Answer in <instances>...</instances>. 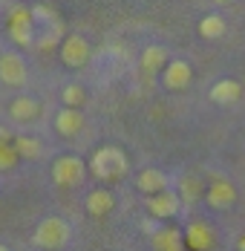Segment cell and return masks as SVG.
Here are the masks:
<instances>
[{
    "mask_svg": "<svg viewBox=\"0 0 245 251\" xmlns=\"http://www.w3.org/2000/svg\"><path fill=\"white\" fill-rule=\"evenodd\" d=\"M32 21H35V47H38V50L49 52L67 38V26H64L61 15H58L49 3L32 6Z\"/></svg>",
    "mask_w": 245,
    "mask_h": 251,
    "instance_id": "6da1fadb",
    "label": "cell"
},
{
    "mask_svg": "<svg viewBox=\"0 0 245 251\" xmlns=\"http://www.w3.org/2000/svg\"><path fill=\"white\" fill-rule=\"evenodd\" d=\"M90 171H93V176L101 179V182H113V179L127 176V171H130V159H127V153H124L122 148L104 145V148H98V151L93 153Z\"/></svg>",
    "mask_w": 245,
    "mask_h": 251,
    "instance_id": "7a4b0ae2",
    "label": "cell"
},
{
    "mask_svg": "<svg viewBox=\"0 0 245 251\" xmlns=\"http://www.w3.org/2000/svg\"><path fill=\"white\" fill-rule=\"evenodd\" d=\"M70 237H73V228H70L67 220H61V217H47V220L38 223L32 243H35L38 249H61V246L70 243Z\"/></svg>",
    "mask_w": 245,
    "mask_h": 251,
    "instance_id": "3957f363",
    "label": "cell"
},
{
    "mask_svg": "<svg viewBox=\"0 0 245 251\" xmlns=\"http://www.w3.org/2000/svg\"><path fill=\"white\" fill-rule=\"evenodd\" d=\"M6 26H9V38L15 47H35V21H32V9L26 6H12L9 9V18H6Z\"/></svg>",
    "mask_w": 245,
    "mask_h": 251,
    "instance_id": "277c9868",
    "label": "cell"
},
{
    "mask_svg": "<svg viewBox=\"0 0 245 251\" xmlns=\"http://www.w3.org/2000/svg\"><path fill=\"white\" fill-rule=\"evenodd\" d=\"M84 176H87V165L81 156L67 153V156H58L52 162V182L58 188H78L84 182Z\"/></svg>",
    "mask_w": 245,
    "mask_h": 251,
    "instance_id": "5b68a950",
    "label": "cell"
},
{
    "mask_svg": "<svg viewBox=\"0 0 245 251\" xmlns=\"http://www.w3.org/2000/svg\"><path fill=\"white\" fill-rule=\"evenodd\" d=\"M29 70H26V58L15 50L0 52V81L6 87H24Z\"/></svg>",
    "mask_w": 245,
    "mask_h": 251,
    "instance_id": "8992f818",
    "label": "cell"
},
{
    "mask_svg": "<svg viewBox=\"0 0 245 251\" xmlns=\"http://www.w3.org/2000/svg\"><path fill=\"white\" fill-rule=\"evenodd\" d=\"M147 214L150 217H156V220H171L176 217L179 211H182V197L171 191V188H165V191H156V194H147Z\"/></svg>",
    "mask_w": 245,
    "mask_h": 251,
    "instance_id": "52a82bcc",
    "label": "cell"
},
{
    "mask_svg": "<svg viewBox=\"0 0 245 251\" xmlns=\"http://www.w3.org/2000/svg\"><path fill=\"white\" fill-rule=\"evenodd\" d=\"M90 44L81 38V35H67L64 41H61V61L67 64V67H73V70H81V67H87L90 64Z\"/></svg>",
    "mask_w": 245,
    "mask_h": 251,
    "instance_id": "ba28073f",
    "label": "cell"
},
{
    "mask_svg": "<svg viewBox=\"0 0 245 251\" xmlns=\"http://www.w3.org/2000/svg\"><path fill=\"white\" fill-rule=\"evenodd\" d=\"M191 81H194V70H191V64L188 61H182V58H176V61H168L165 64V70H162V84L168 87V90H185V87H191Z\"/></svg>",
    "mask_w": 245,
    "mask_h": 251,
    "instance_id": "9c48e42d",
    "label": "cell"
},
{
    "mask_svg": "<svg viewBox=\"0 0 245 251\" xmlns=\"http://www.w3.org/2000/svg\"><path fill=\"white\" fill-rule=\"evenodd\" d=\"M205 200L214 211H228L234 202H237V188L228 182V179H214L205 191Z\"/></svg>",
    "mask_w": 245,
    "mask_h": 251,
    "instance_id": "30bf717a",
    "label": "cell"
},
{
    "mask_svg": "<svg viewBox=\"0 0 245 251\" xmlns=\"http://www.w3.org/2000/svg\"><path fill=\"white\" fill-rule=\"evenodd\" d=\"M55 130H58V136H67V139H73L78 136L81 130H84V113L78 110V107H61V113L55 116Z\"/></svg>",
    "mask_w": 245,
    "mask_h": 251,
    "instance_id": "8fae6325",
    "label": "cell"
},
{
    "mask_svg": "<svg viewBox=\"0 0 245 251\" xmlns=\"http://www.w3.org/2000/svg\"><path fill=\"white\" fill-rule=\"evenodd\" d=\"M150 246L156 251H179L185 246V234L179 228L171 226H159L153 234H150Z\"/></svg>",
    "mask_w": 245,
    "mask_h": 251,
    "instance_id": "7c38bea8",
    "label": "cell"
},
{
    "mask_svg": "<svg viewBox=\"0 0 245 251\" xmlns=\"http://www.w3.org/2000/svg\"><path fill=\"white\" fill-rule=\"evenodd\" d=\"M185 246L194 251H208L214 246V231L208 223H191L185 228Z\"/></svg>",
    "mask_w": 245,
    "mask_h": 251,
    "instance_id": "4fadbf2b",
    "label": "cell"
},
{
    "mask_svg": "<svg viewBox=\"0 0 245 251\" xmlns=\"http://www.w3.org/2000/svg\"><path fill=\"white\" fill-rule=\"evenodd\" d=\"M9 116L15 122H21V125L35 122L41 116V104H38V99H32V96H18V99H12V104H9Z\"/></svg>",
    "mask_w": 245,
    "mask_h": 251,
    "instance_id": "5bb4252c",
    "label": "cell"
},
{
    "mask_svg": "<svg viewBox=\"0 0 245 251\" xmlns=\"http://www.w3.org/2000/svg\"><path fill=\"white\" fill-rule=\"evenodd\" d=\"M136 188L147 197V194H156V191L171 188V179H168L165 171H159V168H145L142 174L136 176Z\"/></svg>",
    "mask_w": 245,
    "mask_h": 251,
    "instance_id": "9a60e30c",
    "label": "cell"
},
{
    "mask_svg": "<svg viewBox=\"0 0 245 251\" xmlns=\"http://www.w3.org/2000/svg\"><path fill=\"white\" fill-rule=\"evenodd\" d=\"M168 61H171V55H168V50H165L162 44H150V47H145L142 55H139V64H142L145 73H159V70H165Z\"/></svg>",
    "mask_w": 245,
    "mask_h": 251,
    "instance_id": "2e32d148",
    "label": "cell"
},
{
    "mask_svg": "<svg viewBox=\"0 0 245 251\" xmlns=\"http://www.w3.org/2000/svg\"><path fill=\"white\" fill-rule=\"evenodd\" d=\"M240 96H243V84L234 81V78H222L211 87V101L214 104H234V101H240Z\"/></svg>",
    "mask_w": 245,
    "mask_h": 251,
    "instance_id": "e0dca14e",
    "label": "cell"
},
{
    "mask_svg": "<svg viewBox=\"0 0 245 251\" xmlns=\"http://www.w3.org/2000/svg\"><path fill=\"white\" fill-rule=\"evenodd\" d=\"M113 208H116V197H113L107 188H96V191L87 194V211H90L93 217H104V214H110Z\"/></svg>",
    "mask_w": 245,
    "mask_h": 251,
    "instance_id": "ac0fdd59",
    "label": "cell"
},
{
    "mask_svg": "<svg viewBox=\"0 0 245 251\" xmlns=\"http://www.w3.org/2000/svg\"><path fill=\"white\" fill-rule=\"evenodd\" d=\"M15 151L21 159H41L44 156V145H41V139H35V136H15Z\"/></svg>",
    "mask_w": 245,
    "mask_h": 251,
    "instance_id": "d6986e66",
    "label": "cell"
},
{
    "mask_svg": "<svg viewBox=\"0 0 245 251\" xmlns=\"http://www.w3.org/2000/svg\"><path fill=\"white\" fill-rule=\"evenodd\" d=\"M225 21H222V15H205L202 21H199V35L202 38H208V41H217L225 35Z\"/></svg>",
    "mask_w": 245,
    "mask_h": 251,
    "instance_id": "ffe728a7",
    "label": "cell"
},
{
    "mask_svg": "<svg viewBox=\"0 0 245 251\" xmlns=\"http://www.w3.org/2000/svg\"><path fill=\"white\" fill-rule=\"evenodd\" d=\"M179 197H182V202H196L202 197V182L194 176H182L179 179Z\"/></svg>",
    "mask_w": 245,
    "mask_h": 251,
    "instance_id": "44dd1931",
    "label": "cell"
},
{
    "mask_svg": "<svg viewBox=\"0 0 245 251\" xmlns=\"http://www.w3.org/2000/svg\"><path fill=\"white\" fill-rule=\"evenodd\" d=\"M61 101H64L67 107H84V104H87V93H84L81 84H67V87L61 90Z\"/></svg>",
    "mask_w": 245,
    "mask_h": 251,
    "instance_id": "7402d4cb",
    "label": "cell"
},
{
    "mask_svg": "<svg viewBox=\"0 0 245 251\" xmlns=\"http://www.w3.org/2000/svg\"><path fill=\"white\" fill-rule=\"evenodd\" d=\"M18 151H15V145L12 142H0V171H12L15 165H18Z\"/></svg>",
    "mask_w": 245,
    "mask_h": 251,
    "instance_id": "603a6c76",
    "label": "cell"
},
{
    "mask_svg": "<svg viewBox=\"0 0 245 251\" xmlns=\"http://www.w3.org/2000/svg\"><path fill=\"white\" fill-rule=\"evenodd\" d=\"M159 223H162V220H156V217H153V220H145V223H142V228H145V234H147V237H150V234H153V231L159 228Z\"/></svg>",
    "mask_w": 245,
    "mask_h": 251,
    "instance_id": "cb8c5ba5",
    "label": "cell"
},
{
    "mask_svg": "<svg viewBox=\"0 0 245 251\" xmlns=\"http://www.w3.org/2000/svg\"><path fill=\"white\" fill-rule=\"evenodd\" d=\"M0 142H12V133L6 127H0Z\"/></svg>",
    "mask_w": 245,
    "mask_h": 251,
    "instance_id": "d4e9b609",
    "label": "cell"
},
{
    "mask_svg": "<svg viewBox=\"0 0 245 251\" xmlns=\"http://www.w3.org/2000/svg\"><path fill=\"white\" fill-rule=\"evenodd\" d=\"M237 249H240V251H245V234L240 237V240H237Z\"/></svg>",
    "mask_w": 245,
    "mask_h": 251,
    "instance_id": "484cf974",
    "label": "cell"
},
{
    "mask_svg": "<svg viewBox=\"0 0 245 251\" xmlns=\"http://www.w3.org/2000/svg\"><path fill=\"white\" fill-rule=\"evenodd\" d=\"M214 3H220V6H225V3H231V0H214Z\"/></svg>",
    "mask_w": 245,
    "mask_h": 251,
    "instance_id": "4316f807",
    "label": "cell"
}]
</instances>
